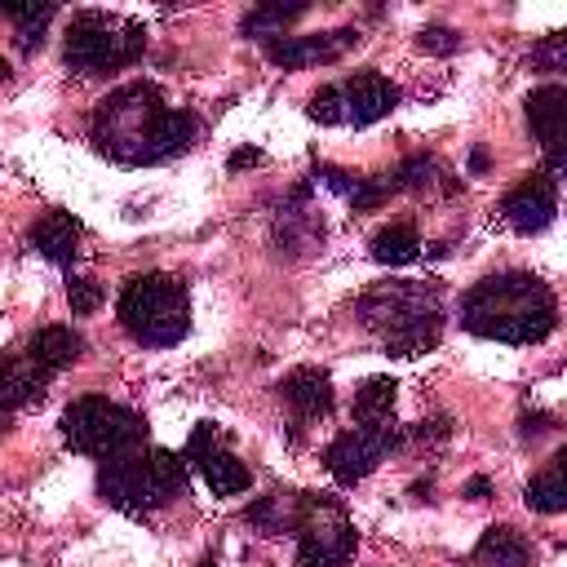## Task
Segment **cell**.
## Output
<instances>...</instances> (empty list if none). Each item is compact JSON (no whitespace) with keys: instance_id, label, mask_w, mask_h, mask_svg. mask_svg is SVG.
I'll return each instance as SVG.
<instances>
[{"instance_id":"cell-9","label":"cell","mask_w":567,"mask_h":567,"mask_svg":"<svg viewBox=\"0 0 567 567\" xmlns=\"http://www.w3.org/2000/svg\"><path fill=\"white\" fill-rule=\"evenodd\" d=\"M399 106V89L381 71H354L337 84H323L310 97V120L319 124H377Z\"/></svg>"},{"instance_id":"cell-19","label":"cell","mask_w":567,"mask_h":567,"mask_svg":"<svg viewBox=\"0 0 567 567\" xmlns=\"http://www.w3.org/2000/svg\"><path fill=\"white\" fill-rule=\"evenodd\" d=\"M527 558H532V549H527L523 532H514V527H487L483 540L470 554V567H527Z\"/></svg>"},{"instance_id":"cell-12","label":"cell","mask_w":567,"mask_h":567,"mask_svg":"<svg viewBox=\"0 0 567 567\" xmlns=\"http://www.w3.org/2000/svg\"><path fill=\"white\" fill-rule=\"evenodd\" d=\"M554 217H558V177H549L545 168L540 173H527L501 199V221L509 230H518V235H540Z\"/></svg>"},{"instance_id":"cell-7","label":"cell","mask_w":567,"mask_h":567,"mask_svg":"<svg viewBox=\"0 0 567 567\" xmlns=\"http://www.w3.org/2000/svg\"><path fill=\"white\" fill-rule=\"evenodd\" d=\"M62 439L84 456L115 461V456H128L146 443V421L124 403H111L102 394H84L62 412Z\"/></svg>"},{"instance_id":"cell-15","label":"cell","mask_w":567,"mask_h":567,"mask_svg":"<svg viewBox=\"0 0 567 567\" xmlns=\"http://www.w3.org/2000/svg\"><path fill=\"white\" fill-rule=\"evenodd\" d=\"M279 394L297 412V421H323L332 412V381L319 368H292L279 381Z\"/></svg>"},{"instance_id":"cell-24","label":"cell","mask_w":567,"mask_h":567,"mask_svg":"<svg viewBox=\"0 0 567 567\" xmlns=\"http://www.w3.org/2000/svg\"><path fill=\"white\" fill-rule=\"evenodd\" d=\"M0 13L18 27V44L31 53L44 44V27L58 18V4H0Z\"/></svg>"},{"instance_id":"cell-34","label":"cell","mask_w":567,"mask_h":567,"mask_svg":"<svg viewBox=\"0 0 567 567\" xmlns=\"http://www.w3.org/2000/svg\"><path fill=\"white\" fill-rule=\"evenodd\" d=\"M0 421H4V412H0Z\"/></svg>"},{"instance_id":"cell-13","label":"cell","mask_w":567,"mask_h":567,"mask_svg":"<svg viewBox=\"0 0 567 567\" xmlns=\"http://www.w3.org/2000/svg\"><path fill=\"white\" fill-rule=\"evenodd\" d=\"M527 124L536 133V142L545 146V173L558 177L563 159H567V89L563 84H545L527 97Z\"/></svg>"},{"instance_id":"cell-4","label":"cell","mask_w":567,"mask_h":567,"mask_svg":"<svg viewBox=\"0 0 567 567\" xmlns=\"http://www.w3.org/2000/svg\"><path fill=\"white\" fill-rule=\"evenodd\" d=\"M97 492L106 496V505L142 518L155 514L164 505H173L177 496H186V456L168 452V447H151V452H128L115 461H102L97 470Z\"/></svg>"},{"instance_id":"cell-25","label":"cell","mask_w":567,"mask_h":567,"mask_svg":"<svg viewBox=\"0 0 567 567\" xmlns=\"http://www.w3.org/2000/svg\"><path fill=\"white\" fill-rule=\"evenodd\" d=\"M394 381L390 377H368L354 390V421H385L394 416Z\"/></svg>"},{"instance_id":"cell-2","label":"cell","mask_w":567,"mask_h":567,"mask_svg":"<svg viewBox=\"0 0 567 567\" xmlns=\"http://www.w3.org/2000/svg\"><path fill=\"white\" fill-rule=\"evenodd\" d=\"M461 323L474 337L505 341V346H536L558 323V301L549 284L532 270H501L478 279L461 297Z\"/></svg>"},{"instance_id":"cell-3","label":"cell","mask_w":567,"mask_h":567,"mask_svg":"<svg viewBox=\"0 0 567 567\" xmlns=\"http://www.w3.org/2000/svg\"><path fill=\"white\" fill-rule=\"evenodd\" d=\"M359 319L381 337L394 359H416L439 346L443 292L434 279H385L359 297Z\"/></svg>"},{"instance_id":"cell-26","label":"cell","mask_w":567,"mask_h":567,"mask_svg":"<svg viewBox=\"0 0 567 567\" xmlns=\"http://www.w3.org/2000/svg\"><path fill=\"white\" fill-rule=\"evenodd\" d=\"M434 173H439V164H434L430 155H412V159H403L385 182H390V190H425V186L434 182Z\"/></svg>"},{"instance_id":"cell-11","label":"cell","mask_w":567,"mask_h":567,"mask_svg":"<svg viewBox=\"0 0 567 567\" xmlns=\"http://www.w3.org/2000/svg\"><path fill=\"white\" fill-rule=\"evenodd\" d=\"M186 461L204 474V483L213 487V496H239V492H248V483H252L248 465L226 447V439H221V430H217L213 421H199V425L190 430V439H186Z\"/></svg>"},{"instance_id":"cell-33","label":"cell","mask_w":567,"mask_h":567,"mask_svg":"<svg viewBox=\"0 0 567 567\" xmlns=\"http://www.w3.org/2000/svg\"><path fill=\"white\" fill-rule=\"evenodd\" d=\"M4 80H9V62L0 58V84H4Z\"/></svg>"},{"instance_id":"cell-31","label":"cell","mask_w":567,"mask_h":567,"mask_svg":"<svg viewBox=\"0 0 567 567\" xmlns=\"http://www.w3.org/2000/svg\"><path fill=\"white\" fill-rule=\"evenodd\" d=\"M487 492H492V483H487V478H470V487H465V496H470V501H487Z\"/></svg>"},{"instance_id":"cell-22","label":"cell","mask_w":567,"mask_h":567,"mask_svg":"<svg viewBox=\"0 0 567 567\" xmlns=\"http://www.w3.org/2000/svg\"><path fill=\"white\" fill-rule=\"evenodd\" d=\"M567 452H558L532 483H527V505L536 514H563L567 509Z\"/></svg>"},{"instance_id":"cell-18","label":"cell","mask_w":567,"mask_h":567,"mask_svg":"<svg viewBox=\"0 0 567 567\" xmlns=\"http://www.w3.org/2000/svg\"><path fill=\"white\" fill-rule=\"evenodd\" d=\"M306 195H310V182H301L292 190V199L284 204V213L275 221V244L279 248H310L315 239H323V221L315 217V208H306Z\"/></svg>"},{"instance_id":"cell-30","label":"cell","mask_w":567,"mask_h":567,"mask_svg":"<svg viewBox=\"0 0 567 567\" xmlns=\"http://www.w3.org/2000/svg\"><path fill=\"white\" fill-rule=\"evenodd\" d=\"M226 164H230V173H239V168H252V164H261V151H257V146H239V151H235Z\"/></svg>"},{"instance_id":"cell-17","label":"cell","mask_w":567,"mask_h":567,"mask_svg":"<svg viewBox=\"0 0 567 567\" xmlns=\"http://www.w3.org/2000/svg\"><path fill=\"white\" fill-rule=\"evenodd\" d=\"M49 381H53V372H49V368H40L31 354L0 359V412L9 416L13 408H22V403L40 399Z\"/></svg>"},{"instance_id":"cell-5","label":"cell","mask_w":567,"mask_h":567,"mask_svg":"<svg viewBox=\"0 0 567 567\" xmlns=\"http://www.w3.org/2000/svg\"><path fill=\"white\" fill-rule=\"evenodd\" d=\"M115 315L124 323V332L151 350H164V346H177L186 332H190V292L182 279L173 275H137L120 288V301H115Z\"/></svg>"},{"instance_id":"cell-23","label":"cell","mask_w":567,"mask_h":567,"mask_svg":"<svg viewBox=\"0 0 567 567\" xmlns=\"http://www.w3.org/2000/svg\"><path fill=\"white\" fill-rule=\"evenodd\" d=\"M306 13V0H297V4H284V0H275V4H257V9H248L244 13V35H252V40H279L284 35V27L288 22H297Z\"/></svg>"},{"instance_id":"cell-20","label":"cell","mask_w":567,"mask_h":567,"mask_svg":"<svg viewBox=\"0 0 567 567\" xmlns=\"http://www.w3.org/2000/svg\"><path fill=\"white\" fill-rule=\"evenodd\" d=\"M80 350H84L80 332L62 328V323H53V328H40V332L27 341V354H31L40 368H49V372H62V368H71V363L80 359Z\"/></svg>"},{"instance_id":"cell-1","label":"cell","mask_w":567,"mask_h":567,"mask_svg":"<svg viewBox=\"0 0 567 567\" xmlns=\"http://www.w3.org/2000/svg\"><path fill=\"white\" fill-rule=\"evenodd\" d=\"M89 133L106 159L124 168H142V164H164L182 155L195 142V115L182 106H168L159 84L133 80L97 102Z\"/></svg>"},{"instance_id":"cell-21","label":"cell","mask_w":567,"mask_h":567,"mask_svg":"<svg viewBox=\"0 0 567 567\" xmlns=\"http://www.w3.org/2000/svg\"><path fill=\"white\" fill-rule=\"evenodd\" d=\"M368 252H372V261H381V266H408V261L421 257V235H416L412 221H390V226H381V230L372 235Z\"/></svg>"},{"instance_id":"cell-29","label":"cell","mask_w":567,"mask_h":567,"mask_svg":"<svg viewBox=\"0 0 567 567\" xmlns=\"http://www.w3.org/2000/svg\"><path fill=\"white\" fill-rule=\"evenodd\" d=\"M416 44H421L425 53L447 58V53H456V49H461V35H456L452 27H439V22H434V27H421V31H416Z\"/></svg>"},{"instance_id":"cell-10","label":"cell","mask_w":567,"mask_h":567,"mask_svg":"<svg viewBox=\"0 0 567 567\" xmlns=\"http://www.w3.org/2000/svg\"><path fill=\"white\" fill-rule=\"evenodd\" d=\"M394 447H399V425H394V416H385V421H354L350 430H341V434L328 443L323 465H328V474H332L341 487H354V483L368 478Z\"/></svg>"},{"instance_id":"cell-16","label":"cell","mask_w":567,"mask_h":567,"mask_svg":"<svg viewBox=\"0 0 567 567\" xmlns=\"http://www.w3.org/2000/svg\"><path fill=\"white\" fill-rule=\"evenodd\" d=\"M80 239H84V226H80V217L62 213V208L44 213V217L31 226V235H27V244H31L40 257L58 261V266H71V261H75V252H80Z\"/></svg>"},{"instance_id":"cell-27","label":"cell","mask_w":567,"mask_h":567,"mask_svg":"<svg viewBox=\"0 0 567 567\" xmlns=\"http://www.w3.org/2000/svg\"><path fill=\"white\" fill-rule=\"evenodd\" d=\"M563 62H567V35H563V31L545 35V40L532 49V71L554 75V71H563Z\"/></svg>"},{"instance_id":"cell-28","label":"cell","mask_w":567,"mask_h":567,"mask_svg":"<svg viewBox=\"0 0 567 567\" xmlns=\"http://www.w3.org/2000/svg\"><path fill=\"white\" fill-rule=\"evenodd\" d=\"M66 301H71L75 315H93L102 306V284L80 279V275H66Z\"/></svg>"},{"instance_id":"cell-6","label":"cell","mask_w":567,"mask_h":567,"mask_svg":"<svg viewBox=\"0 0 567 567\" xmlns=\"http://www.w3.org/2000/svg\"><path fill=\"white\" fill-rule=\"evenodd\" d=\"M146 49V27L124 18V13H102V9H80L71 13L62 58L80 75H106L120 66H133Z\"/></svg>"},{"instance_id":"cell-32","label":"cell","mask_w":567,"mask_h":567,"mask_svg":"<svg viewBox=\"0 0 567 567\" xmlns=\"http://www.w3.org/2000/svg\"><path fill=\"white\" fill-rule=\"evenodd\" d=\"M483 168H487V151H483V146H478V151H474V155H470V173H483Z\"/></svg>"},{"instance_id":"cell-8","label":"cell","mask_w":567,"mask_h":567,"mask_svg":"<svg viewBox=\"0 0 567 567\" xmlns=\"http://www.w3.org/2000/svg\"><path fill=\"white\" fill-rule=\"evenodd\" d=\"M297 567H346L359 536L341 501L328 496H301L297 505Z\"/></svg>"},{"instance_id":"cell-14","label":"cell","mask_w":567,"mask_h":567,"mask_svg":"<svg viewBox=\"0 0 567 567\" xmlns=\"http://www.w3.org/2000/svg\"><path fill=\"white\" fill-rule=\"evenodd\" d=\"M354 44H359V31L354 27H337V31H319V35H279V40L266 44V58L275 66H284V71H297V66L337 62Z\"/></svg>"}]
</instances>
